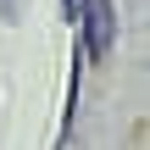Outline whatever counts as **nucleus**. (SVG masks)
<instances>
[{
	"label": "nucleus",
	"mask_w": 150,
	"mask_h": 150,
	"mask_svg": "<svg viewBox=\"0 0 150 150\" xmlns=\"http://www.w3.org/2000/svg\"><path fill=\"white\" fill-rule=\"evenodd\" d=\"M83 22H89V56H111L117 45V17H111V0H83Z\"/></svg>",
	"instance_id": "1"
},
{
	"label": "nucleus",
	"mask_w": 150,
	"mask_h": 150,
	"mask_svg": "<svg viewBox=\"0 0 150 150\" xmlns=\"http://www.w3.org/2000/svg\"><path fill=\"white\" fill-rule=\"evenodd\" d=\"M17 11H22V0H0V22H17Z\"/></svg>",
	"instance_id": "2"
}]
</instances>
